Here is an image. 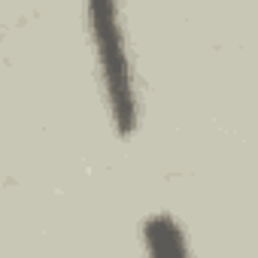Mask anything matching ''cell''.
Masks as SVG:
<instances>
[{"label": "cell", "instance_id": "1", "mask_svg": "<svg viewBox=\"0 0 258 258\" xmlns=\"http://www.w3.org/2000/svg\"><path fill=\"white\" fill-rule=\"evenodd\" d=\"M88 22L94 34V46L100 52L106 88H109V106L112 118L121 134L134 131V94H131V73H127V58L121 49L118 25H115V4L112 0H88Z\"/></svg>", "mask_w": 258, "mask_h": 258}, {"label": "cell", "instance_id": "2", "mask_svg": "<svg viewBox=\"0 0 258 258\" xmlns=\"http://www.w3.org/2000/svg\"><path fill=\"white\" fill-rule=\"evenodd\" d=\"M146 243H149V249L155 255H179V252H185L182 234L167 216H158V219H152L146 225Z\"/></svg>", "mask_w": 258, "mask_h": 258}]
</instances>
